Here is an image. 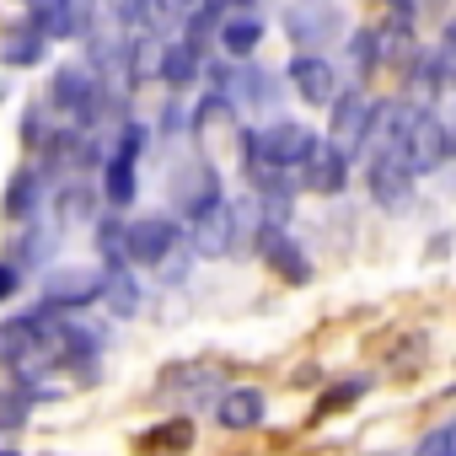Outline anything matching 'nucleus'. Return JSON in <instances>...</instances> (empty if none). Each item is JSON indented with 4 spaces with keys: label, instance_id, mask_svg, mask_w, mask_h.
Instances as JSON below:
<instances>
[{
    "label": "nucleus",
    "instance_id": "15",
    "mask_svg": "<svg viewBox=\"0 0 456 456\" xmlns=\"http://www.w3.org/2000/svg\"><path fill=\"white\" fill-rule=\"evenodd\" d=\"M258 44H264V22H258L253 12H237V17H225V28H220V49L232 54V60H248Z\"/></svg>",
    "mask_w": 456,
    "mask_h": 456
},
{
    "label": "nucleus",
    "instance_id": "17",
    "mask_svg": "<svg viewBox=\"0 0 456 456\" xmlns=\"http://www.w3.org/2000/svg\"><path fill=\"white\" fill-rule=\"evenodd\" d=\"M92 296H102V280L97 274H60L54 285H49V296H44V306L54 312V306H81V301H92Z\"/></svg>",
    "mask_w": 456,
    "mask_h": 456
},
{
    "label": "nucleus",
    "instance_id": "21",
    "mask_svg": "<svg viewBox=\"0 0 456 456\" xmlns=\"http://www.w3.org/2000/svg\"><path fill=\"white\" fill-rule=\"evenodd\" d=\"M33 209H38V177H33V172H17L12 188H6V215L22 220V215H33Z\"/></svg>",
    "mask_w": 456,
    "mask_h": 456
},
{
    "label": "nucleus",
    "instance_id": "16",
    "mask_svg": "<svg viewBox=\"0 0 456 456\" xmlns=\"http://www.w3.org/2000/svg\"><path fill=\"white\" fill-rule=\"evenodd\" d=\"M44 28L38 22H28V28H17V33H6V44H0V60H6L12 70H28V65H38V54H44Z\"/></svg>",
    "mask_w": 456,
    "mask_h": 456
},
{
    "label": "nucleus",
    "instance_id": "28",
    "mask_svg": "<svg viewBox=\"0 0 456 456\" xmlns=\"http://www.w3.org/2000/svg\"><path fill=\"white\" fill-rule=\"evenodd\" d=\"M451 129H456V113H451Z\"/></svg>",
    "mask_w": 456,
    "mask_h": 456
},
{
    "label": "nucleus",
    "instance_id": "18",
    "mask_svg": "<svg viewBox=\"0 0 456 456\" xmlns=\"http://www.w3.org/2000/svg\"><path fill=\"white\" fill-rule=\"evenodd\" d=\"M188 445H193V424H188V419H172V424L140 435V451H145V456H183Z\"/></svg>",
    "mask_w": 456,
    "mask_h": 456
},
{
    "label": "nucleus",
    "instance_id": "14",
    "mask_svg": "<svg viewBox=\"0 0 456 456\" xmlns=\"http://www.w3.org/2000/svg\"><path fill=\"white\" fill-rule=\"evenodd\" d=\"M199 70H204V54H199L193 38L161 49V81H167V86H188V81H199Z\"/></svg>",
    "mask_w": 456,
    "mask_h": 456
},
{
    "label": "nucleus",
    "instance_id": "1",
    "mask_svg": "<svg viewBox=\"0 0 456 456\" xmlns=\"http://www.w3.org/2000/svg\"><path fill=\"white\" fill-rule=\"evenodd\" d=\"M242 151H248V167H285V172H296V167H306L322 151V140L306 124H269V129H248Z\"/></svg>",
    "mask_w": 456,
    "mask_h": 456
},
{
    "label": "nucleus",
    "instance_id": "24",
    "mask_svg": "<svg viewBox=\"0 0 456 456\" xmlns=\"http://www.w3.org/2000/svg\"><path fill=\"white\" fill-rule=\"evenodd\" d=\"M22 290V269L17 264H0V301H12Z\"/></svg>",
    "mask_w": 456,
    "mask_h": 456
},
{
    "label": "nucleus",
    "instance_id": "22",
    "mask_svg": "<svg viewBox=\"0 0 456 456\" xmlns=\"http://www.w3.org/2000/svg\"><path fill=\"white\" fill-rule=\"evenodd\" d=\"M419 456H456V424H445V429H435L424 445H419Z\"/></svg>",
    "mask_w": 456,
    "mask_h": 456
},
{
    "label": "nucleus",
    "instance_id": "3",
    "mask_svg": "<svg viewBox=\"0 0 456 456\" xmlns=\"http://www.w3.org/2000/svg\"><path fill=\"white\" fill-rule=\"evenodd\" d=\"M49 102H54L60 113H70V118L92 124L97 108H102V86H97V76H92L86 65H65V70H54V81H49Z\"/></svg>",
    "mask_w": 456,
    "mask_h": 456
},
{
    "label": "nucleus",
    "instance_id": "7",
    "mask_svg": "<svg viewBox=\"0 0 456 456\" xmlns=\"http://www.w3.org/2000/svg\"><path fill=\"white\" fill-rule=\"evenodd\" d=\"M285 70H290V86H296V92H301L312 108H328V102H338V70H333L322 54H306V49H301V54H296Z\"/></svg>",
    "mask_w": 456,
    "mask_h": 456
},
{
    "label": "nucleus",
    "instance_id": "6",
    "mask_svg": "<svg viewBox=\"0 0 456 456\" xmlns=\"http://www.w3.org/2000/svg\"><path fill=\"white\" fill-rule=\"evenodd\" d=\"M370 129H376V102H370L365 92H344V97L333 102V145H338L344 156H354Z\"/></svg>",
    "mask_w": 456,
    "mask_h": 456
},
{
    "label": "nucleus",
    "instance_id": "13",
    "mask_svg": "<svg viewBox=\"0 0 456 456\" xmlns=\"http://www.w3.org/2000/svg\"><path fill=\"white\" fill-rule=\"evenodd\" d=\"M301 177H306V188H312V193H338V188H344V177H349V156L328 140V145L301 167Z\"/></svg>",
    "mask_w": 456,
    "mask_h": 456
},
{
    "label": "nucleus",
    "instance_id": "5",
    "mask_svg": "<svg viewBox=\"0 0 456 456\" xmlns=\"http://www.w3.org/2000/svg\"><path fill=\"white\" fill-rule=\"evenodd\" d=\"M413 167H408V156L403 151H381L376 161H370V199L381 204V209H408V199H413Z\"/></svg>",
    "mask_w": 456,
    "mask_h": 456
},
{
    "label": "nucleus",
    "instance_id": "10",
    "mask_svg": "<svg viewBox=\"0 0 456 456\" xmlns=\"http://www.w3.org/2000/svg\"><path fill=\"white\" fill-rule=\"evenodd\" d=\"M232 242H237V204L220 199V204H209V209L193 220V248H199L204 258H220V253H232Z\"/></svg>",
    "mask_w": 456,
    "mask_h": 456
},
{
    "label": "nucleus",
    "instance_id": "12",
    "mask_svg": "<svg viewBox=\"0 0 456 456\" xmlns=\"http://www.w3.org/2000/svg\"><path fill=\"white\" fill-rule=\"evenodd\" d=\"M264 392L258 387H237V392H225L220 397V408H215V419H220V429H253V424H264Z\"/></svg>",
    "mask_w": 456,
    "mask_h": 456
},
{
    "label": "nucleus",
    "instance_id": "19",
    "mask_svg": "<svg viewBox=\"0 0 456 456\" xmlns=\"http://www.w3.org/2000/svg\"><path fill=\"white\" fill-rule=\"evenodd\" d=\"M102 193H108V204H113V209L134 204V156L113 151V161H108V172H102Z\"/></svg>",
    "mask_w": 456,
    "mask_h": 456
},
{
    "label": "nucleus",
    "instance_id": "25",
    "mask_svg": "<svg viewBox=\"0 0 456 456\" xmlns=\"http://www.w3.org/2000/svg\"><path fill=\"white\" fill-rule=\"evenodd\" d=\"M354 392H360V381H354V387H333V392H328V397L317 403V413H333V408H338V403H349Z\"/></svg>",
    "mask_w": 456,
    "mask_h": 456
},
{
    "label": "nucleus",
    "instance_id": "27",
    "mask_svg": "<svg viewBox=\"0 0 456 456\" xmlns=\"http://www.w3.org/2000/svg\"><path fill=\"white\" fill-rule=\"evenodd\" d=\"M0 456H22V451H6V445H0Z\"/></svg>",
    "mask_w": 456,
    "mask_h": 456
},
{
    "label": "nucleus",
    "instance_id": "9",
    "mask_svg": "<svg viewBox=\"0 0 456 456\" xmlns=\"http://www.w3.org/2000/svg\"><path fill=\"white\" fill-rule=\"evenodd\" d=\"M124 248H129V264H161L177 248V225L167 215H145V220L129 225V242Z\"/></svg>",
    "mask_w": 456,
    "mask_h": 456
},
{
    "label": "nucleus",
    "instance_id": "4",
    "mask_svg": "<svg viewBox=\"0 0 456 456\" xmlns=\"http://www.w3.org/2000/svg\"><path fill=\"white\" fill-rule=\"evenodd\" d=\"M397 151L408 156V167H413V172H435V167L456 151V129H451L445 118H435V113H419V118H413V129H408V140H403Z\"/></svg>",
    "mask_w": 456,
    "mask_h": 456
},
{
    "label": "nucleus",
    "instance_id": "8",
    "mask_svg": "<svg viewBox=\"0 0 456 456\" xmlns=\"http://www.w3.org/2000/svg\"><path fill=\"white\" fill-rule=\"evenodd\" d=\"M258 258L285 280V285H306L312 280V264H306V253L280 232V225H258Z\"/></svg>",
    "mask_w": 456,
    "mask_h": 456
},
{
    "label": "nucleus",
    "instance_id": "26",
    "mask_svg": "<svg viewBox=\"0 0 456 456\" xmlns=\"http://www.w3.org/2000/svg\"><path fill=\"white\" fill-rule=\"evenodd\" d=\"M387 6H397V17H408V12H413V0H387Z\"/></svg>",
    "mask_w": 456,
    "mask_h": 456
},
{
    "label": "nucleus",
    "instance_id": "20",
    "mask_svg": "<svg viewBox=\"0 0 456 456\" xmlns=\"http://www.w3.org/2000/svg\"><path fill=\"white\" fill-rule=\"evenodd\" d=\"M102 296L113 301V312H118V317H129V312L140 306V290H134V280H129V269H124V264H113V269L102 274Z\"/></svg>",
    "mask_w": 456,
    "mask_h": 456
},
{
    "label": "nucleus",
    "instance_id": "23",
    "mask_svg": "<svg viewBox=\"0 0 456 456\" xmlns=\"http://www.w3.org/2000/svg\"><path fill=\"white\" fill-rule=\"evenodd\" d=\"M435 54H440V70H445V81H456V22L445 28V38H440V49H435Z\"/></svg>",
    "mask_w": 456,
    "mask_h": 456
},
{
    "label": "nucleus",
    "instance_id": "2",
    "mask_svg": "<svg viewBox=\"0 0 456 456\" xmlns=\"http://www.w3.org/2000/svg\"><path fill=\"white\" fill-rule=\"evenodd\" d=\"M338 28H344V17H338L333 0H296V6L285 12V33H290L296 49H306V54H317L322 44H333Z\"/></svg>",
    "mask_w": 456,
    "mask_h": 456
},
{
    "label": "nucleus",
    "instance_id": "11",
    "mask_svg": "<svg viewBox=\"0 0 456 456\" xmlns=\"http://www.w3.org/2000/svg\"><path fill=\"white\" fill-rule=\"evenodd\" d=\"M33 22H38L49 38H81V33H86V6H81V0H38V6H33Z\"/></svg>",
    "mask_w": 456,
    "mask_h": 456
}]
</instances>
